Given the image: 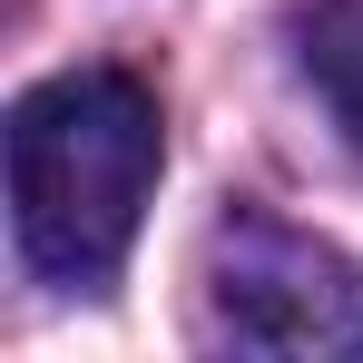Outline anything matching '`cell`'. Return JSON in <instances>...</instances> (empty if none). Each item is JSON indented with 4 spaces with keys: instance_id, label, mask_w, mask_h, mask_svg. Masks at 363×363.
I'll return each mask as SVG.
<instances>
[{
    "instance_id": "obj_1",
    "label": "cell",
    "mask_w": 363,
    "mask_h": 363,
    "mask_svg": "<svg viewBox=\"0 0 363 363\" xmlns=\"http://www.w3.org/2000/svg\"><path fill=\"white\" fill-rule=\"evenodd\" d=\"M167 167V128L157 89L128 69H60L40 89H20L10 108V226L30 275H50L60 295L118 285L138 216Z\"/></svg>"
},
{
    "instance_id": "obj_2",
    "label": "cell",
    "mask_w": 363,
    "mask_h": 363,
    "mask_svg": "<svg viewBox=\"0 0 363 363\" xmlns=\"http://www.w3.org/2000/svg\"><path fill=\"white\" fill-rule=\"evenodd\" d=\"M206 334L236 354H354L363 344V265L344 245L226 216L206 245Z\"/></svg>"
},
{
    "instance_id": "obj_3",
    "label": "cell",
    "mask_w": 363,
    "mask_h": 363,
    "mask_svg": "<svg viewBox=\"0 0 363 363\" xmlns=\"http://www.w3.org/2000/svg\"><path fill=\"white\" fill-rule=\"evenodd\" d=\"M295 60L334 128L363 147V0H295Z\"/></svg>"
}]
</instances>
